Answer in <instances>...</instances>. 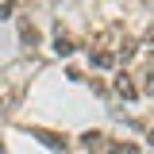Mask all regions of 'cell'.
Instances as JSON below:
<instances>
[{
  "label": "cell",
  "mask_w": 154,
  "mask_h": 154,
  "mask_svg": "<svg viewBox=\"0 0 154 154\" xmlns=\"http://www.w3.org/2000/svg\"><path fill=\"white\" fill-rule=\"evenodd\" d=\"M54 54H62V58H66V54H73V38L58 31V35H54Z\"/></svg>",
  "instance_id": "3"
},
{
  "label": "cell",
  "mask_w": 154,
  "mask_h": 154,
  "mask_svg": "<svg viewBox=\"0 0 154 154\" xmlns=\"http://www.w3.org/2000/svg\"><path fill=\"white\" fill-rule=\"evenodd\" d=\"M93 66H96V69H112V66H116V54H108V50H96V54H93Z\"/></svg>",
  "instance_id": "5"
},
{
  "label": "cell",
  "mask_w": 154,
  "mask_h": 154,
  "mask_svg": "<svg viewBox=\"0 0 154 154\" xmlns=\"http://www.w3.org/2000/svg\"><path fill=\"white\" fill-rule=\"evenodd\" d=\"M116 93L123 96V100H135V96H139V89H135L127 77H116Z\"/></svg>",
  "instance_id": "2"
},
{
  "label": "cell",
  "mask_w": 154,
  "mask_h": 154,
  "mask_svg": "<svg viewBox=\"0 0 154 154\" xmlns=\"http://www.w3.org/2000/svg\"><path fill=\"white\" fill-rule=\"evenodd\" d=\"M143 93L154 96V69H146V81H143Z\"/></svg>",
  "instance_id": "6"
},
{
  "label": "cell",
  "mask_w": 154,
  "mask_h": 154,
  "mask_svg": "<svg viewBox=\"0 0 154 154\" xmlns=\"http://www.w3.org/2000/svg\"><path fill=\"white\" fill-rule=\"evenodd\" d=\"M146 143H150V146H154V127H150V135H146Z\"/></svg>",
  "instance_id": "8"
},
{
  "label": "cell",
  "mask_w": 154,
  "mask_h": 154,
  "mask_svg": "<svg viewBox=\"0 0 154 154\" xmlns=\"http://www.w3.org/2000/svg\"><path fill=\"white\" fill-rule=\"evenodd\" d=\"M0 8H12V0H0Z\"/></svg>",
  "instance_id": "9"
},
{
  "label": "cell",
  "mask_w": 154,
  "mask_h": 154,
  "mask_svg": "<svg viewBox=\"0 0 154 154\" xmlns=\"http://www.w3.org/2000/svg\"><path fill=\"white\" fill-rule=\"evenodd\" d=\"M19 38H23V46H38V31L31 23H19Z\"/></svg>",
  "instance_id": "4"
},
{
  "label": "cell",
  "mask_w": 154,
  "mask_h": 154,
  "mask_svg": "<svg viewBox=\"0 0 154 154\" xmlns=\"http://www.w3.org/2000/svg\"><path fill=\"white\" fill-rule=\"evenodd\" d=\"M112 154H139V150H135L131 143H119V146H116V150H112Z\"/></svg>",
  "instance_id": "7"
},
{
  "label": "cell",
  "mask_w": 154,
  "mask_h": 154,
  "mask_svg": "<svg viewBox=\"0 0 154 154\" xmlns=\"http://www.w3.org/2000/svg\"><path fill=\"white\" fill-rule=\"evenodd\" d=\"M35 139H42L50 150H66V135H58V131H46V127H35Z\"/></svg>",
  "instance_id": "1"
}]
</instances>
